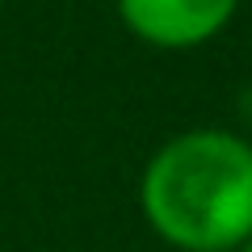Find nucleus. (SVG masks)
<instances>
[{
	"label": "nucleus",
	"mask_w": 252,
	"mask_h": 252,
	"mask_svg": "<svg viewBox=\"0 0 252 252\" xmlns=\"http://www.w3.org/2000/svg\"><path fill=\"white\" fill-rule=\"evenodd\" d=\"M139 210L177 252H235L252 235V143L223 126L164 139L143 164Z\"/></svg>",
	"instance_id": "f257e3e1"
},
{
	"label": "nucleus",
	"mask_w": 252,
	"mask_h": 252,
	"mask_svg": "<svg viewBox=\"0 0 252 252\" xmlns=\"http://www.w3.org/2000/svg\"><path fill=\"white\" fill-rule=\"evenodd\" d=\"M118 17L156 51H198L231 26L240 0H114Z\"/></svg>",
	"instance_id": "f03ea898"
},
{
	"label": "nucleus",
	"mask_w": 252,
	"mask_h": 252,
	"mask_svg": "<svg viewBox=\"0 0 252 252\" xmlns=\"http://www.w3.org/2000/svg\"><path fill=\"white\" fill-rule=\"evenodd\" d=\"M235 252H252V235H248V240H244V244H240V248H235Z\"/></svg>",
	"instance_id": "7ed1b4c3"
},
{
	"label": "nucleus",
	"mask_w": 252,
	"mask_h": 252,
	"mask_svg": "<svg viewBox=\"0 0 252 252\" xmlns=\"http://www.w3.org/2000/svg\"><path fill=\"white\" fill-rule=\"evenodd\" d=\"M0 4H4V0H0Z\"/></svg>",
	"instance_id": "20e7f679"
}]
</instances>
